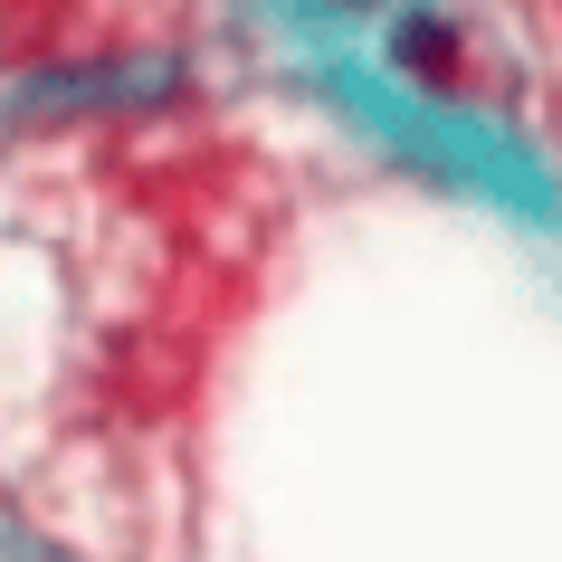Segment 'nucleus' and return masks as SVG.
I'll return each mask as SVG.
<instances>
[]
</instances>
